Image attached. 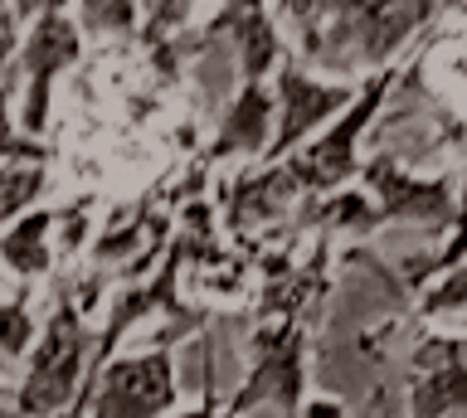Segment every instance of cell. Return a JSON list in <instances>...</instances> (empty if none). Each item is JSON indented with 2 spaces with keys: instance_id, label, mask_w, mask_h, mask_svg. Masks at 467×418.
<instances>
[{
  "instance_id": "cell-17",
  "label": "cell",
  "mask_w": 467,
  "mask_h": 418,
  "mask_svg": "<svg viewBox=\"0 0 467 418\" xmlns=\"http://www.w3.org/2000/svg\"><path fill=\"white\" fill-rule=\"evenodd\" d=\"M409 316L414 321H443V316H467V263L462 268H452L448 278H438L429 292H423L414 307H409Z\"/></svg>"
},
{
  "instance_id": "cell-11",
  "label": "cell",
  "mask_w": 467,
  "mask_h": 418,
  "mask_svg": "<svg viewBox=\"0 0 467 418\" xmlns=\"http://www.w3.org/2000/svg\"><path fill=\"white\" fill-rule=\"evenodd\" d=\"M224 39L234 49L239 83H273L277 64L287 59V35L273 20V5H224Z\"/></svg>"
},
{
  "instance_id": "cell-8",
  "label": "cell",
  "mask_w": 467,
  "mask_h": 418,
  "mask_svg": "<svg viewBox=\"0 0 467 418\" xmlns=\"http://www.w3.org/2000/svg\"><path fill=\"white\" fill-rule=\"evenodd\" d=\"M273 97H277V132H273V147L263 156V166L287 161L292 151H302L312 137L327 132V127L360 97V83L321 78L287 54L273 74Z\"/></svg>"
},
{
  "instance_id": "cell-21",
  "label": "cell",
  "mask_w": 467,
  "mask_h": 418,
  "mask_svg": "<svg viewBox=\"0 0 467 418\" xmlns=\"http://www.w3.org/2000/svg\"><path fill=\"white\" fill-rule=\"evenodd\" d=\"M0 418H15V409H10V403H0Z\"/></svg>"
},
{
  "instance_id": "cell-10",
  "label": "cell",
  "mask_w": 467,
  "mask_h": 418,
  "mask_svg": "<svg viewBox=\"0 0 467 418\" xmlns=\"http://www.w3.org/2000/svg\"><path fill=\"white\" fill-rule=\"evenodd\" d=\"M273 132H277V97H273V83H239L229 97V107L219 112L210 141L195 151V161L204 170H244V166H263V156L273 147Z\"/></svg>"
},
{
  "instance_id": "cell-20",
  "label": "cell",
  "mask_w": 467,
  "mask_h": 418,
  "mask_svg": "<svg viewBox=\"0 0 467 418\" xmlns=\"http://www.w3.org/2000/svg\"><path fill=\"white\" fill-rule=\"evenodd\" d=\"M297 418H350V403L341 394H312Z\"/></svg>"
},
{
  "instance_id": "cell-22",
  "label": "cell",
  "mask_w": 467,
  "mask_h": 418,
  "mask_svg": "<svg viewBox=\"0 0 467 418\" xmlns=\"http://www.w3.org/2000/svg\"><path fill=\"white\" fill-rule=\"evenodd\" d=\"M458 170H462V176H467V156H462V166H458Z\"/></svg>"
},
{
  "instance_id": "cell-16",
  "label": "cell",
  "mask_w": 467,
  "mask_h": 418,
  "mask_svg": "<svg viewBox=\"0 0 467 418\" xmlns=\"http://www.w3.org/2000/svg\"><path fill=\"white\" fill-rule=\"evenodd\" d=\"M54 147L39 137H29L20 117L10 112V93H0V166H49Z\"/></svg>"
},
{
  "instance_id": "cell-6",
  "label": "cell",
  "mask_w": 467,
  "mask_h": 418,
  "mask_svg": "<svg viewBox=\"0 0 467 418\" xmlns=\"http://www.w3.org/2000/svg\"><path fill=\"white\" fill-rule=\"evenodd\" d=\"M88 54V39L78 30L68 5H35L29 10V25H25V45H20V78H25V97H20V127L29 137L49 132V117H54V83L58 74L78 68Z\"/></svg>"
},
{
  "instance_id": "cell-1",
  "label": "cell",
  "mask_w": 467,
  "mask_h": 418,
  "mask_svg": "<svg viewBox=\"0 0 467 418\" xmlns=\"http://www.w3.org/2000/svg\"><path fill=\"white\" fill-rule=\"evenodd\" d=\"M458 10L423 5V0H287L273 5L292 59L321 78L365 83L370 74L404 64L429 45V35Z\"/></svg>"
},
{
  "instance_id": "cell-19",
  "label": "cell",
  "mask_w": 467,
  "mask_h": 418,
  "mask_svg": "<svg viewBox=\"0 0 467 418\" xmlns=\"http://www.w3.org/2000/svg\"><path fill=\"white\" fill-rule=\"evenodd\" d=\"M35 5H0V93H5L10 68H20V45H25V25Z\"/></svg>"
},
{
  "instance_id": "cell-13",
  "label": "cell",
  "mask_w": 467,
  "mask_h": 418,
  "mask_svg": "<svg viewBox=\"0 0 467 418\" xmlns=\"http://www.w3.org/2000/svg\"><path fill=\"white\" fill-rule=\"evenodd\" d=\"M39 301H35V287H15L10 297H0V360H29L39 341Z\"/></svg>"
},
{
  "instance_id": "cell-3",
  "label": "cell",
  "mask_w": 467,
  "mask_h": 418,
  "mask_svg": "<svg viewBox=\"0 0 467 418\" xmlns=\"http://www.w3.org/2000/svg\"><path fill=\"white\" fill-rule=\"evenodd\" d=\"M248 370L234 394H224V418H248L258 409H277L297 418L312 399L317 365V326L312 321H258L248 331Z\"/></svg>"
},
{
  "instance_id": "cell-15",
  "label": "cell",
  "mask_w": 467,
  "mask_h": 418,
  "mask_svg": "<svg viewBox=\"0 0 467 418\" xmlns=\"http://www.w3.org/2000/svg\"><path fill=\"white\" fill-rule=\"evenodd\" d=\"M49 195V166H0V229L39 209Z\"/></svg>"
},
{
  "instance_id": "cell-9",
  "label": "cell",
  "mask_w": 467,
  "mask_h": 418,
  "mask_svg": "<svg viewBox=\"0 0 467 418\" xmlns=\"http://www.w3.org/2000/svg\"><path fill=\"white\" fill-rule=\"evenodd\" d=\"M404 418H467V331H423L404 355Z\"/></svg>"
},
{
  "instance_id": "cell-14",
  "label": "cell",
  "mask_w": 467,
  "mask_h": 418,
  "mask_svg": "<svg viewBox=\"0 0 467 418\" xmlns=\"http://www.w3.org/2000/svg\"><path fill=\"white\" fill-rule=\"evenodd\" d=\"M73 20H78L83 39H102V45H112V39H137L141 30V5H131V0H83L78 10H73Z\"/></svg>"
},
{
  "instance_id": "cell-12",
  "label": "cell",
  "mask_w": 467,
  "mask_h": 418,
  "mask_svg": "<svg viewBox=\"0 0 467 418\" xmlns=\"http://www.w3.org/2000/svg\"><path fill=\"white\" fill-rule=\"evenodd\" d=\"M54 229H58V205H39L20 214L10 229H0V268L15 278V287H35V292L39 282L49 287V278L58 272Z\"/></svg>"
},
{
  "instance_id": "cell-4",
  "label": "cell",
  "mask_w": 467,
  "mask_h": 418,
  "mask_svg": "<svg viewBox=\"0 0 467 418\" xmlns=\"http://www.w3.org/2000/svg\"><path fill=\"white\" fill-rule=\"evenodd\" d=\"M409 59H414V54H409ZM404 64L385 68V74H370L360 83V97L327 127V132L312 137L302 151H292L287 161H277L287 170V180L297 185L302 199H321V195H336V190H346V185H356L360 161H365L360 141L375 132L379 112L389 107V97H394V88H400V78H404Z\"/></svg>"
},
{
  "instance_id": "cell-2",
  "label": "cell",
  "mask_w": 467,
  "mask_h": 418,
  "mask_svg": "<svg viewBox=\"0 0 467 418\" xmlns=\"http://www.w3.org/2000/svg\"><path fill=\"white\" fill-rule=\"evenodd\" d=\"M93 365H98V321L83 311L73 272H54L44 331L10 399L15 418H64L83 399Z\"/></svg>"
},
{
  "instance_id": "cell-7",
  "label": "cell",
  "mask_w": 467,
  "mask_h": 418,
  "mask_svg": "<svg viewBox=\"0 0 467 418\" xmlns=\"http://www.w3.org/2000/svg\"><path fill=\"white\" fill-rule=\"evenodd\" d=\"M181 409L175 351L146 341L137 355H112L88 380V418H171Z\"/></svg>"
},
{
  "instance_id": "cell-18",
  "label": "cell",
  "mask_w": 467,
  "mask_h": 418,
  "mask_svg": "<svg viewBox=\"0 0 467 418\" xmlns=\"http://www.w3.org/2000/svg\"><path fill=\"white\" fill-rule=\"evenodd\" d=\"M195 351H200V384L204 394L185 409H175L171 418H224V389H219V351H214V336L204 331L195 336Z\"/></svg>"
},
{
  "instance_id": "cell-5",
  "label": "cell",
  "mask_w": 467,
  "mask_h": 418,
  "mask_svg": "<svg viewBox=\"0 0 467 418\" xmlns=\"http://www.w3.org/2000/svg\"><path fill=\"white\" fill-rule=\"evenodd\" d=\"M356 185L375 199L385 224H409V229H429L433 239H443L448 229H458L467 214V176L462 170H409L389 156L370 151L360 161Z\"/></svg>"
}]
</instances>
